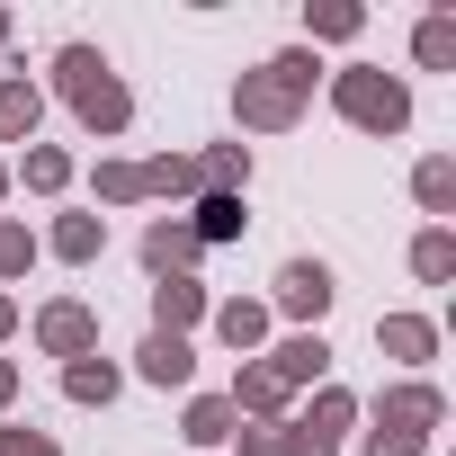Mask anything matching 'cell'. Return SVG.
<instances>
[{
  "mask_svg": "<svg viewBox=\"0 0 456 456\" xmlns=\"http://www.w3.org/2000/svg\"><path fill=\"white\" fill-rule=\"evenodd\" d=\"M206 314H215L206 278H152V331H170V340H197V331H206Z\"/></svg>",
  "mask_w": 456,
  "mask_h": 456,
  "instance_id": "obj_8",
  "label": "cell"
},
{
  "mask_svg": "<svg viewBox=\"0 0 456 456\" xmlns=\"http://www.w3.org/2000/svg\"><path fill=\"white\" fill-rule=\"evenodd\" d=\"M242 224H251L242 197H197V206H188V233H197L206 251H215V242H242Z\"/></svg>",
  "mask_w": 456,
  "mask_h": 456,
  "instance_id": "obj_24",
  "label": "cell"
},
{
  "mask_svg": "<svg viewBox=\"0 0 456 456\" xmlns=\"http://www.w3.org/2000/svg\"><path fill=\"white\" fill-rule=\"evenodd\" d=\"M90 197H99V206H143L134 161H126V152H99V161H90Z\"/></svg>",
  "mask_w": 456,
  "mask_h": 456,
  "instance_id": "obj_27",
  "label": "cell"
},
{
  "mask_svg": "<svg viewBox=\"0 0 456 456\" xmlns=\"http://www.w3.org/2000/svg\"><path fill=\"white\" fill-rule=\"evenodd\" d=\"M376 349H385L403 376H420V367L438 358V322H429V314H376Z\"/></svg>",
  "mask_w": 456,
  "mask_h": 456,
  "instance_id": "obj_12",
  "label": "cell"
},
{
  "mask_svg": "<svg viewBox=\"0 0 456 456\" xmlns=\"http://www.w3.org/2000/svg\"><path fill=\"white\" fill-rule=\"evenodd\" d=\"M331 108L358 134H403L411 126V81L385 72V63H349V72H331Z\"/></svg>",
  "mask_w": 456,
  "mask_h": 456,
  "instance_id": "obj_3",
  "label": "cell"
},
{
  "mask_svg": "<svg viewBox=\"0 0 456 456\" xmlns=\"http://www.w3.org/2000/svg\"><path fill=\"white\" fill-rule=\"evenodd\" d=\"M411 63H420V72H456V10H429V19L411 28Z\"/></svg>",
  "mask_w": 456,
  "mask_h": 456,
  "instance_id": "obj_25",
  "label": "cell"
},
{
  "mask_svg": "<svg viewBox=\"0 0 456 456\" xmlns=\"http://www.w3.org/2000/svg\"><path fill=\"white\" fill-rule=\"evenodd\" d=\"M278 456H340V447H322L314 429H296V420H278Z\"/></svg>",
  "mask_w": 456,
  "mask_h": 456,
  "instance_id": "obj_32",
  "label": "cell"
},
{
  "mask_svg": "<svg viewBox=\"0 0 456 456\" xmlns=\"http://www.w3.org/2000/svg\"><path fill=\"white\" fill-rule=\"evenodd\" d=\"M37 126H45V90L28 81V72H0V143H37Z\"/></svg>",
  "mask_w": 456,
  "mask_h": 456,
  "instance_id": "obj_16",
  "label": "cell"
},
{
  "mask_svg": "<svg viewBox=\"0 0 456 456\" xmlns=\"http://www.w3.org/2000/svg\"><path fill=\"white\" fill-rule=\"evenodd\" d=\"M251 188V143H206L197 152V197H242Z\"/></svg>",
  "mask_w": 456,
  "mask_h": 456,
  "instance_id": "obj_21",
  "label": "cell"
},
{
  "mask_svg": "<svg viewBox=\"0 0 456 456\" xmlns=\"http://www.w3.org/2000/svg\"><path fill=\"white\" fill-rule=\"evenodd\" d=\"M117 394H126V367H117V358H99V349H90V358H72V367H63V403L108 411Z\"/></svg>",
  "mask_w": 456,
  "mask_h": 456,
  "instance_id": "obj_17",
  "label": "cell"
},
{
  "mask_svg": "<svg viewBox=\"0 0 456 456\" xmlns=\"http://www.w3.org/2000/svg\"><path fill=\"white\" fill-rule=\"evenodd\" d=\"M358 456H429V438H403V429H358Z\"/></svg>",
  "mask_w": 456,
  "mask_h": 456,
  "instance_id": "obj_30",
  "label": "cell"
},
{
  "mask_svg": "<svg viewBox=\"0 0 456 456\" xmlns=\"http://www.w3.org/2000/svg\"><path fill=\"white\" fill-rule=\"evenodd\" d=\"M224 403H233V420H287V411H296V394L278 385V367H269V358H242V367H233V385H224Z\"/></svg>",
  "mask_w": 456,
  "mask_h": 456,
  "instance_id": "obj_7",
  "label": "cell"
},
{
  "mask_svg": "<svg viewBox=\"0 0 456 456\" xmlns=\"http://www.w3.org/2000/svg\"><path fill=\"white\" fill-rule=\"evenodd\" d=\"M411 278L420 287H447L456 278V224H420V233H411Z\"/></svg>",
  "mask_w": 456,
  "mask_h": 456,
  "instance_id": "obj_23",
  "label": "cell"
},
{
  "mask_svg": "<svg viewBox=\"0 0 456 456\" xmlns=\"http://www.w3.org/2000/svg\"><path fill=\"white\" fill-rule=\"evenodd\" d=\"M0 340H19V296H0Z\"/></svg>",
  "mask_w": 456,
  "mask_h": 456,
  "instance_id": "obj_34",
  "label": "cell"
},
{
  "mask_svg": "<svg viewBox=\"0 0 456 456\" xmlns=\"http://www.w3.org/2000/svg\"><path fill=\"white\" fill-rule=\"evenodd\" d=\"M19 411V358H0V420Z\"/></svg>",
  "mask_w": 456,
  "mask_h": 456,
  "instance_id": "obj_33",
  "label": "cell"
},
{
  "mask_svg": "<svg viewBox=\"0 0 456 456\" xmlns=\"http://www.w3.org/2000/svg\"><path fill=\"white\" fill-rule=\"evenodd\" d=\"M28 269H37V233H28L19 215H0V287H10V278H28Z\"/></svg>",
  "mask_w": 456,
  "mask_h": 456,
  "instance_id": "obj_28",
  "label": "cell"
},
{
  "mask_svg": "<svg viewBox=\"0 0 456 456\" xmlns=\"http://www.w3.org/2000/svg\"><path fill=\"white\" fill-rule=\"evenodd\" d=\"M37 349H45V358H63V367H72V358H90V349H99V314H90L81 296L37 305Z\"/></svg>",
  "mask_w": 456,
  "mask_h": 456,
  "instance_id": "obj_6",
  "label": "cell"
},
{
  "mask_svg": "<svg viewBox=\"0 0 456 456\" xmlns=\"http://www.w3.org/2000/svg\"><path fill=\"white\" fill-rule=\"evenodd\" d=\"M287 420H296V429H314L322 447H340V438L358 429V394H349V385H314V403H296Z\"/></svg>",
  "mask_w": 456,
  "mask_h": 456,
  "instance_id": "obj_15",
  "label": "cell"
},
{
  "mask_svg": "<svg viewBox=\"0 0 456 456\" xmlns=\"http://www.w3.org/2000/svg\"><path fill=\"white\" fill-rule=\"evenodd\" d=\"M314 81H322V54H314V45H287V54L251 63V72L233 81V126H242V134H287V126L314 108Z\"/></svg>",
  "mask_w": 456,
  "mask_h": 456,
  "instance_id": "obj_1",
  "label": "cell"
},
{
  "mask_svg": "<svg viewBox=\"0 0 456 456\" xmlns=\"http://www.w3.org/2000/svg\"><path fill=\"white\" fill-rule=\"evenodd\" d=\"M260 358L278 367V385H287V394H305V385H331V340H322V331H287V340H269Z\"/></svg>",
  "mask_w": 456,
  "mask_h": 456,
  "instance_id": "obj_10",
  "label": "cell"
},
{
  "mask_svg": "<svg viewBox=\"0 0 456 456\" xmlns=\"http://www.w3.org/2000/svg\"><path fill=\"white\" fill-rule=\"evenodd\" d=\"M206 331H215L224 349H233V358H260L278 322H269V305H260V296H224V305L206 314Z\"/></svg>",
  "mask_w": 456,
  "mask_h": 456,
  "instance_id": "obj_11",
  "label": "cell"
},
{
  "mask_svg": "<svg viewBox=\"0 0 456 456\" xmlns=\"http://www.w3.org/2000/svg\"><path fill=\"white\" fill-rule=\"evenodd\" d=\"M269 322H296V331H322V314L340 305V278H331V260H287L278 278H269Z\"/></svg>",
  "mask_w": 456,
  "mask_h": 456,
  "instance_id": "obj_4",
  "label": "cell"
},
{
  "mask_svg": "<svg viewBox=\"0 0 456 456\" xmlns=\"http://www.w3.org/2000/svg\"><path fill=\"white\" fill-rule=\"evenodd\" d=\"M10 188H28V197H63V188H72V152H63V143H28V152L10 161Z\"/></svg>",
  "mask_w": 456,
  "mask_h": 456,
  "instance_id": "obj_19",
  "label": "cell"
},
{
  "mask_svg": "<svg viewBox=\"0 0 456 456\" xmlns=\"http://www.w3.org/2000/svg\"><path fill=\"white\" fill-rule=\"evenodd\" d=\"M134 376H143V385H161V394L197 385V340H170V331H143V349H134Z\"/></svg>",
  "mask_w": 456,
  "mask_h": 456,
  "instance_id": "obj_14",
  "label": "cell"
},
{
  "mask_svg": "<svg viewBox=\"0 0 456 456\" xmlns=\"http://www.w3.org/2000/svg\"><path fill=\"white\" fill-rule=\"evenodd\" d=\"M134 179H143V197H197V152H152V161H134Z\"/></svg>",
  "mask_w": 456,
  "mask_h": 456,
  "instance_id": "obj_26",
  "label": "cell"
},
{
  "mask_svg": "<svg viewBox=\"0 0 456 456\" xmlns=\"http://www.w3.org/2000/svg\"><path fill=\"white\" fill-rule=\"evenodd\" d=\"M233 456H278V420H242L233 429Z\"/></svg>",
  "mask_w": 456,
  "mask_h": 456,
  "instance_id": "obj_31",
  "label": "cell"
},
{
  "mask_svg": "<svg viewBox=\"0 0 456 456\" xmlns=\"http://www.w3.org/2000/svg\"><path fill=\"white\" fill-rule=\"evenodd\" d=\"M411 197L429 224H456V152H420L411 161Z\"/></svg>",
  "mask_w": 456,
  "mask_h": 456,
  "instance_id": "obj_20",
  "label": "cell"
},
{
  "mask_svg": "<svg viewBox=\"0 0 456 456\" xmlns=\"http://www.w3.org/2000/svg\"><path fill=\"white\" fill-rule=\"evenodd\" d=\"M0 45H10V10H0Z\"/></svg>",
  "mask_w": 456,
  "mask_h": 456,
  "instance_id": "obj_36",
  "label": "cell"
},
{
  "mask_svg": "<svg viewBox=\"0 0 456 456\" xmlns=\"http://www.w3.org/2000/svg\"><path fill=\"white\" fill-rule=\"evenodd\" d=\"M0 456H63L45 429H28V420H0Z\"/></svg>",
  "mask_w": 456,
  "mask_h": 456,
  "instance_id": "obj_29",
  "label": "cell"
},
{
  "mask_svg": "<svg viewBox=\"0 0 456 456\" xmlns=\"http://www.w3.org/2000/svg\"><path fill=\"white\" fill-rule=\"evenodd\" d=\"M358 411H367L376 429H403V438H429V429H447V394H438L429 376H394V385H376Z\"/></svg>",
  "mask_w": 456,
  "mask_h": 456,
  "instance_id": "obj_5",
  "label": "cell"
},
{
  "mask_svg": "<svg viewBox=\"0 0 456 456\" xmlns=\"http://www.w3.org/2000/svg\"><path fill=\"white\" fill-rule=\"evenodd\" d=\"M37 251H54L63 269H90V260L108 251V215H99V206H81V215H54V224H45V242H37Z\"/></svg>",
  "mask_w": 456,
  "mask_h": 456,
  "instance_id": "obj_13",
  "label": "cell"
},
{
  "mask_svg": "<svg viewBox=\"0 0 456 456\" xmlns=\"http://www.w3.org/2000/svg\"><path fill=\"white\" fill-rule=\"evenodd\" d=\"M54 99L81 117V134H99V143H117L126 126H134V90L117 81V63L99 54V45H63L54 54Z\"/></svg>",
  "mask_w": 456,
  "mask_h": 456,
  "instance_id": "obj_2",
  "label": "cell"
},
{
  "mask_svg": "<svg viewBox=\"0 0 456 456\" xmlns=\"http://www.w3.org/2000/svg\"><path fill=\"white\" fill-rule=\"evenodd\" d=\"M0 197H10V161H0Z\"/></svg>",
  "mask_w": 456,
  "mask_h": 456,
  "instance_id": "obj_35",
  "label": "cell"
},
{
  "mask_svg": "<svg viewBox=\"0 0 456 456\" xmlns=\"http://www.w3.org/2000/svg\"><path fill=\"white\" fill-rule=\"evenodd\" d=\"M233 403H224V394H188V411H179V438L197 447V456H215V447H233Z\"/></svg>",
  "mask_w": 456,
  "mask_h": 456,
  "instance_id": "obj_18",
  "label": "cell"
},
{
  "mask_svg": "<svg viewBox=\"0 0 456 456\" xmlns=\"http://www.w3.org/2000/svg\"><path fill=\"white\" fill-rule=\"evenodd\" d=\"M358 37H367L358 0H305V45H358Z\"/></svg>",
  "mask_w": 456,
  "mask_h": 456,
  "instance_id": "obj_22",
  "label": "cell"
},
{
  "mask_svg": "<svg viewBox=\"0 0 456 456\" xmlns=\"http://www.w3.org/2000/svg\"><path fill=\"white\" fill-rule=\"evenodd\" d=\"M197 260H206V242L188 233V215H152L143 224V269L152 278H197Z\"/></svg>",
  "mask_w": 456,
  "mask_h": 456,
  "instance_id": "obj_9",
  "label": "cell"
}]
</instances>
